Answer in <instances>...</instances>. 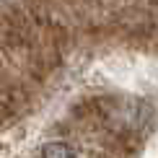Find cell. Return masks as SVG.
<instances>
[{"mask_svg": "<svg viewBox=\"0 0 158 158\" xmlns=\"http://www.w3.org/2000/svg\"><path fill=\"white\" fill-rule=\"evenodd\" d=\"M42 158H78V153L68 145V143L52 140V143H47V145L42 148Z\"/></svg>", "mask_w": 158, "mask_h": 158, "instance_id": "6da1fadb", "label": "cell"}]
</instances>
